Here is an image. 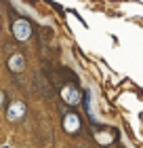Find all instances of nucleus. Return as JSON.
Instances as JSON below:
<instances>
[{
    "label": "nucleus",
    "instance_id": "nucleus-1",
    "mask_svg": "<svg viewBox=\"0 0 143 148\" xmlns=\"http://www.w3.org/2000/svg\"><path fill=\"white\" fill-rule=\"evenodd\" d=\"M13 34H15L17 40H28L32 36V25L28 19H17L15 23H13Z\"/></svg>",
    "mask_w": 143,
    "mask_h": 148
},
{
    "label": "nucleus",
    "instance_id": "nucleus-2",
    "mask_svg": "<svg viewBox=\"0 0 143 148\" xmlns=\"http://www.w3.org/2000/svg\"><path fill=\"white\" fill-rule=\"evenodd\" d=\"M61 97H63L67 104H78L80 102V89L74 87V85H67V87L61 89Z\"/></svg>",
    "mask_w": 143,
    "mask_h": 148
},
{
    "label": "nucleus",
    "instance_id": "nucleus-3",
    "mask_svg": "<svg viewBox=\"0 0 143 148\" xmlns=\"http://www.w3.org/2000/svg\"><path fill=\"white\" fill-rule=\"evenodd\" d=\"M23 112H25V106L21 102H13L9 106V110H6V119L9 121H19L23 116Z\"/></svg>",
    "mask_w": 143,
    "mask_h": 148
},
{
    "label": "nucleus",
    "instance_id": "nucleus-4",
    "mask_svg": "<svg viewBox=\"0 0 143 148\" xmlns=\"http://www.w3.org/2000/svg\"><path fill=\"white\" fill-rule=\"evenodd\" d=\"M63 127H65V131L76 133V131L80 129V119H78V114H65V119H63Z\"/></svg>",
    "mask_w": 143,
    "mask_h": 148
},
{
    "label": "nucleus",
    "instance_id": "nucleus-5",
    "mask_svg": "<svg viewBox=\"0 0 143 148\" xmlns=\"http://www.w3.org/2000/svg\"><path fill=\"white\" fill-rule=\"evenodd\" d=\"M23 68H25V59H23L21 53L11 55V59H9V70L11 72H23Z\"/></svg>",
    "mask_w": 143,
    "mask_h": 148
},
{
    "label": "nucleus",
    "instance_id": "nucleus-6",
    "mask_svg": "<svg viewBox=\"0 0 143 148\" xmlns=\"http://www.w3.org/2000/svg\"><path fill=\"white\" fill-rule=\"evenodd\" d=\"M2 99H4V95H2V93H0V104H2Z\"/></svg>",
    "mask_w": 143,
    "mask_h": 148
},
{
    "label": "nucleus",
    "instance_id": "nucleus-7",
    "mask_svg": "<svg viewBox=\"0 0 143 148\" xmlns=\"http://www.w3.org/2000/svg\"><path fill=\"white\" fill-rule=\"evenodd\" d=\"M2 148H9V146H2Z\"/></svg>",
    "mask_w": 143,
    "mask_h": 148
}]
</instances>
